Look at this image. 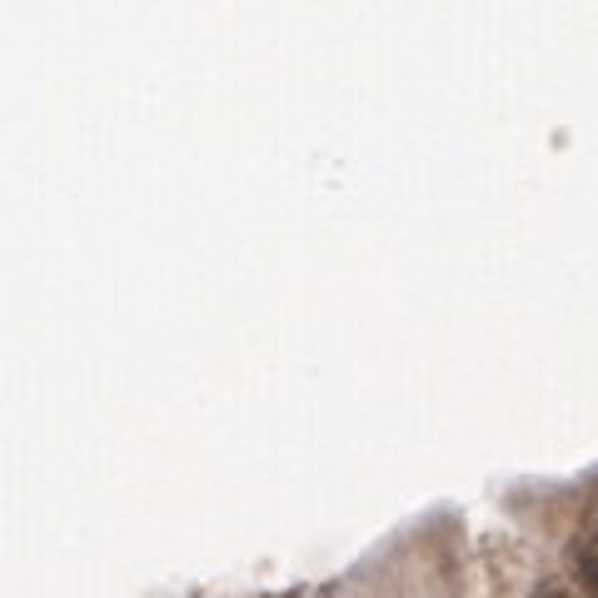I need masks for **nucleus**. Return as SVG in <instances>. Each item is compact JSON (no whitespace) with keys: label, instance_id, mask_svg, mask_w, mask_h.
<instances>
[{"label":"nucleus","instance_id":"obj_1","mask_svg":"<svg viewBox=\"0 0 598 598\" xmlns=\"http://www.w3.org/2000/svg\"><path fill=\"white\" fill-rule=\"evenodd\" d=\"M578 578H584V588L598 598V559H584V563H578Z\"/></svg>","mask_w":598,"mask_h":598},{"label":"nucleus","instance_id":"obj_2","mask_svg":"<svg viewBox=\"0 0 598 598\" xmlns=\"http://www.w3.org/2000/svg\"><path fill=\"white\" fill-rule=\"evenodd\" d=\"M534 598H559V594H534Z\"/></svg>","mask_w":598,"mask_h":598}]
</instances>
